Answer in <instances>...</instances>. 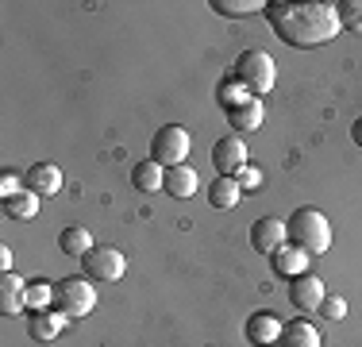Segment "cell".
Returning <instances> with one entry per match:
<instances>
[{
  "instance_id": "cell-1",
  "label": "cell",
  "mask_w": 362,
  "mask_h": 347,
  "mask_svg": "<svg viewBox=\"0 0 362 347\" xmlns=\"http://www.w3.org/2000/svg\"><path fill=\"white\" fill-rule=\"evenodd\" d=\"M266 20H270L274 35L286 47L313 50L324 47L339 35V16L335 4H286V0H270L266 4Z\"/></svg>"
},
{
  "instance_id": "cell-2",
  "label": "cell",
  "mask_w": 362,
  "mask_h": 347,
  "mask_svg": "<svg viewBox=\"0 0 362 347\" xmlns=\"http://www.w3.org/2000/svg\"><path fill=\"white\" fill-rule=\"evenodd\" d=\"M286 232H289V243L300 247L308 258L313 255H324L332 247V224L320 208H297V212L286 220Z\"/></svg>"
},
{
  "instance_id": "cell-3",
  "label": "cell",
  "mask_w": 362,
  "mask_h": 347,
  "mask_svg": "<svg viewBox=\"0 0 362 347\" xmlns=\"http://www.w3.org/2000/svg\"><path fill=\"white\" fill-rule=\"evenodd\" d=\"M231 77H235L251 97H266V93L274 89L278 66H274V58L266 55V50H243V55L235 58V74Z\"/></svg>"
},
{
  "instance_id": "cell-4",
  "label": "cell",
  "mask_w": 362,
  "mask_h": 347,
  "mask_svg": "<svg viewBox=\"0 0 362 347\" xmlns=\"http://www.w3.org/2000/svg\"><path fill=\"white\" fill-rule=\"evenodd\" d=\"M54 309L62 312V317L70 320H81L89 317L93 309H97V285L89 282V278H62V282L54 285Z\"/></svg>"
},
{
  "instance_id": "cell-5",
  "label": "cell",
  "mask_w": 362,
  "mask_h": 347,
  "mask_svg": "<svg viewBox=\"0 0 362 347\" xmlns=\"http://www.w3.org/2000/svg\"><path fill=\"white\" fill-rule=\"evenodd\" d=\"M189 147H193V139H189V132L181 124H166L158 127L151 139V159L158 162V166H185L189 159Z\"/></svg>"
},
{
  "instance_id": "cell-6",
  "label": "cell",
  "mask_w": 362,
  "mask_h": 347,
  "mask_svg": "<svg viewBox=\"0 0 362 347\" xmlns=\"http://www.w3.org/2000/svg\"><path fill=\"white\" fill-rule=\"evenodd\" d=\"M81 271L89 282H100V285H108V282H119L127 271V258H124V251L119 247H93L89 255L81 258Z\"/></svg>"
},
{
  "instance_id": "cell-7",
  "label": "cell",
  "mask_w": 362,
  "mask_h": 347,
  "mask_svg": "<svg viewBox=\"0 0 362 347\" xmlns=\"http://www.w3.org/2000/svg\"><path fill=\"white\" fill-rule=\"evenodd\" d=\"M212 166H216L223 178H239L251 162H247V147L239 135H223L216 139V147H212Z\"/></svg>"
},
{
  "instance_id": "cell-8",
  "label": "cell",
  "mask_w": 362,
  "mask_h": 347,
  "mask_svg": "<svg viewBox=\"0 0 362 347\" xmlns=\"http://www.w3.org/2000/svg\"><path fill=\"white\" fill-rule=\"evenodd\" d=\"M324 282L316 274H297L293 278V285H289V301H293V309H300V312H320L324 305Z\"/></svg>"
},
{
  "instance_id": "cell-9",
  "label": "cell",
  "mask_w": 362,
  "mask_h": 347,
  "mask_svg": "<svg viewBox=\"0 0 362 347\" xmlns=\"http://www.w3.org/2000/svg\"><path fill=\"white\" fill-rule=\"evenodd\" d=\"M281 328H286V324H281V320L274 317L270 309H258V312H251V317H247V328H243V332H247V340H251L255 347H274V343L281 340Z\"/></svg>"
},
{
  "instance_id": "cell-10",
  "label": "cell",
  "mask_w": 362,
  "mask_h": 347,
  "mask_svg": "<svg viewBox=\"0 0 362 347\" xmlns=\"http://www.w3.org/2000/svg\"><path fill=\"white\" fill-rule=\"evenodd\" d=\"M289 243V232L281 220H274V216H266V220H255L251 224V247L258 255H274L278 247H286Z\"/></svg>"
},
{
  "instance_id": "cell-11",
  "label": "cell",
  "mask_w": 362,
  "mask_h": 347,
  "mask_svg": "<svg viewBox=\"0 0 362 347\" xmlns=\"http://www.w3.org/2000/svg\"><path fill=\"white\" fill-rule=\"evenodd\" d=\"M23 189H31L39 197H54L62 189V170L54 162H35V166H28V174H23Z\"/></svg>"
},
{
  "instance_id": "cell-12",
  "label": "cell",
  "mask_w": 362,
  "mask_h": 347,
  "mask_svg": "<svg viewBox=\"0 0 362 347\" xmlns=\"http://www.w3.org/2000/svg\"><path fill=\"white\" fill-rule=\"evenodd\" d=\"M66 320H70V317H62L58 309H39V312H31V317H28V332L35 336L39 343H50L54 336H62Z\"/></svg>"
},
{
  "instance_id": "cell-13",
  "label": "cell",
  "mask_w": 362,
  "mask_h": 347,
  "mask_svg": "<svg viewBox=\"0 0 362 347\" xmlns=\"http://www.w3.org/2000/svg\"><path fill=\"white\" fill-rule=\"evenodd\" d=\"M262 116H266L262 101L247 97L243 104H235V108L228 112V124L235 127V132H258V127H262Z\"/></svg>"
},
{
  "instance_id": "cell-14",
  "label": "cell",
  "mask_w": 362,
  "mask_h": 347,
  "mask_svg": "<svg viewBox=\"0 0 362 347\" xmlns=\"http://www.w3.org/2000/svg\"><path fill=\"white\" fill-rule=\"evenodd\" d=\"M239 197H243L239 178H223V174H220L216 181H209V205L212 208H223V212H228V208L239 205Z\"/></svg>"
},
{
  "instance_id": "cell-15",
  "label": "cell",
  "mask_w": 362,
  "mask_h": 347,
  "mask_svg": "<svg viewBox=\"0 0 362 347\" xmlns=\"http://www.w3.org/2000/svg\"><path fill=\"white\" fill-rule=\"evenodd\" d=\"M162 189H166L170 197H177V201L193 197V193H197V170H193V166H170V170H166V181H162Z\"/></svg>"
},
{
  "instance_id": "cell-16",
  "label": "cell",
  "mask_w": 362,
  "mask_h": 347,
  "mask_svg": "<svg viewBox=\"0 0 362 347\" xmlns=\"http://www.w3.org/2000/svg\"><path fill=\"white\" fill-rule=\"evenodd\" d=\"M162 181H166V166H158L154 159L135 162V170H132V186L139 189V193H158Z\"/></svg>"
},
{
  "instance_id": "cell-17",
  "label": "cell",
  "mask_w": 362,
  "mask_h": 347,
  "mask_svg": "<svg viewBox=\"0 0 362 347\" xmlns=\"http://www.w3.org/2000/svg\"><path fill=\"white\" fill-rule=\"evenodd\" d=\"M58 247H62V255H70V258H85L93 247H97V243H93V236L81 228V224H74V228H62Z\"/></svg>"
},
{
  "instance_id": "cell-18",
  "label": "cell",
  "mask_w": 362,
  "mask_h": 347,
  "mask_svg": "<svg viewBox=\"0 0 362 347\" xmlns=\"http://www.w3.org/2000/svg\"><path fill=\"white\" fill-rule=\"evenodd\" d=\"M278 347H320V332H316L308 320H293V324L281 328Z\"/></svg>"
},
{
  "instance_id": "cell-19",
  "label": "cell",
  "mask_w": 362,
  "mask_h": 347,
  "mask_svg": "<svg viewBox=\"0 0 362 347\" xmlns=\"http://www.w3.org/2000/svg\"><path fill=\"white\" fill-rule=\"evenodd\" d=\"M39 193H31V189H20L16 197H8L4 201V212L12 216V220H35L39 216Z\"/></svg>"
},
{
  "instance_id": "cell-20",
  "label": "cell",
  "mask_w": 362,
  "mask_h": 347,
  "mask_svg": "<svg viewBox=\"0 0 362 347\" xmlns=\"http://www.w3.org/2000/svg\"><path fill=\"white\" fill-rule=\"evenodd\" d=\"M274 266H278L281 274H305V266H308V255L300 247H293V243H286V247H278L274 251Z\"/></svg>"
},
{
  "instance_id": "cell-21",
  "label": "cell",
  "mask_w": 362,
  "mask_h": 347,
  "mask_svg": "<svg viewBox=\"0 0 362 347\" xmlns=\"http://www.w3.org/2000/svg\"><path fill=\"white\" fill-rule=\"evenodd\" d=\"M212 8L228 20H243V16L266 12V0H212Z\"/></svg>"
},
{
  "instance_id": "cell-22",
  "label": "cell",
  "mask_w": 362,
  "mask_h": 347,
  "mask_svg": "<svg viewBox=\"0 0 362 347\" xmlns=\"http://www.w3.org/2000/svg\"><path fill=\"white\" fill-rule=\"evenodd\" d=\"M23 305H28V312H39V309L54 305V285L50 282H31L28 290H23Z\"/></svg>"
},
{
  "instance_id": "cell-23",
  "label": "cell",
  "mask_w": 362,
  "mask_h": 347,
  "mask_svg": "<svg viewBox=\"0 0 362 347\" xmlns=\"http://www.w3.org/2000/svg\"><path fill=\"white\" fill-rule=\"evenodd\" d=\"M335 16H339V28L362 35V0H339V4H335Z\"/></svg>"
},
{
  "instance_id": "cell-24",
  "label": "cell",
  "mask_w": 362,
  "mask_h": 347,
  "mask_svg": "<svg viewBox=\"0 0 362 347\" xmlns=\"http://www.w3.org/2000/svg\"><path fill=\"white\" fill-rule=\"evenodd\" d=\"M320 317L324 320H343V317H347V301H343V297H324Z\"/></svg>"
},
{
  "instance_id": "cell-25",
  "label": "cell",
  "mask_w": 362,
  "mask_h": 347,
  "mask_svg": "<svg viewBox=\"0 0 362 347\" xmlns=\"http://www.w3.org/2000/svg\"><path fill=\"white\" fill-rule=\"evenodd\" d=\"M23 290H28V285H23V278H16L12 271H4V274H0V293H12V297H23Z\"/></svg>"
},
{
  "instance_id": "cell-26",
  "label": "cell",
  "mask_w": 362,
  "mask_h": 347,
  "mask_svg": "<svg viewBox=\"0 0 362 347\" xmlns=\"http://www.w3.org/2000/svg\"><path fill=\"white\" fill-rule=\"evenodd\" d=\"M23 309H28V305H23V297H12V293H0V312H4V317H20Z\"/></svg>"
},
{
  "instance_id": "cell-27",
  "label": "cell",
  "mask_w": 362,
  "mask_h": 347,
  "mask_svg": "<svg viewBox=\"0 0 362 347\" xmlns=\"http://www.w3.org/2000/svg\"><path fill=\"white\" fill-rule=\"evenodd\" d=\"M258 178H262V174H258L255 166H247L243 174H239V186H243V193H247V189H255V186H258Z\"/></svg>"
},
{
  "instance_id": "cell-28",
  "label": "cell",
  "mask_w": 362,
  "mask_h": 347,
  "mask_svg": "<svg viewBox=\"0 0 362 347\" xmlns=\"http://www.w3.org/2000/svg\"><path fill=\"white\" fill-rule=\"evenodd\" d=\"M0 189H4V193H0V197H4V201H8V197H16V193H20V181H16L12 174H4V181H0Z\"/></svg>"
},
{
  "instance_id": "cell-29",
  "label": "cell",
  "mask_w": 362,
  "mask_h": 347,
  "mask_svg": "<svg viewBox=\"0 0 362 347\" xmlns=\"http://www.w3.org/2000/svg\"><path fill=\"white\" fill-rule=\"evenodd\" d=\"M12 271V247H0V274Z\"/></svg>"
},
{
  "instance_id": "cell-30",
  "label": "cell",
  "mask_w": 362,
  "mask_h": 347,
  "mask_svg": "<svg viewBox=\"0 0 362 347\" xmlns=\"http://www.w3.org/2000/svg\"><path fill=\"white\" fill-rule=\"evenodd\" d=\"M351 139H355V143L362 147V116L355 120V127H351Z\"/></svg>"
}]
</instances>
